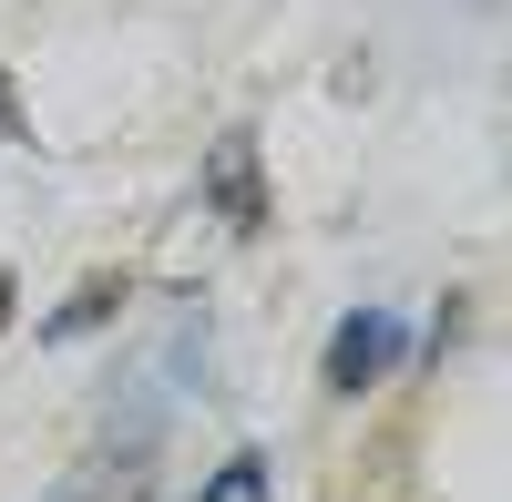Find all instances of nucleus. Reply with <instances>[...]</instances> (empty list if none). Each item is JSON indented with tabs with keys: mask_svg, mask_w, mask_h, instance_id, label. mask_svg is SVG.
I'll return each instance as SVG.
<instances>
[{
	"mask_svg": "<svg viewBox=\"0 0 512 502\" xmlns=\"http://www.w3.org/2000/svg\"><path fill=\"white\" fill-rule=\"evenodd\" d=\"M400 359H410V328H400L390 308H349V318L328 328V390H338V400L379 390V380H390Z\"/></svg>",
	"mask_w": 512,
	"mask_h": 502,
	"instance_id": "f257e3e1",
	"label": "nucleus"
},
{
	"mask_svg": "<svg viewBox=\"0 0 512 502\" xmlns=\"http://www.w3.org/2000/svg\"><path fill=\"white\" fill-rule=\"evenodd\" d=\"M205 205H216L236 236L267 226V175H256V134H246V123H236V134H216V154H205Z\"/></svg>",
	"mask_w": 512,
	"mask_h": 502,
	"instance_id": "f03ea898",
	"label": "nucleus"
},
{
	"mask_svg": "<svg viewBox=\"0 0 512 502\" xmlns=\"http://www.w3.org/2000/svg\"><path fill=\"white\" fill-rule=\"evenodd\" d=\"M113 308H123V287H113V277H93V287H72V298H62L52 318H41V339H52V349H72V339H93V328H103Z\"/></svg>",
	"mask_w": 512,
	"mask_h": 502,
	"instance_id": "7ed1b4c3",
	"label": "nucleus"
},
{
	"mask_svg": "<svg viewBox=\"0 0 512 502\" xmlns=\"http://www.w3.org/2000/svg\"><path fill=\"white\" fill-rule=\"evenodd\" d=\"M195 502H267V462H256V451H226V462L205 472Z\"/></svg>",
	"mask_w": 512,
	"mask_h": 502,
	"instance_id": "20e7f679",
	"label": "nucleus"
},
{
	"mask_svg": "<svg viewBox=\"0 0 512 502\" xmlns=\"http://www.w3.org/2000/svg\"><path fill=\"white\" fill-rule=\"evenodd\" d=\"M52 502H103V462H93V472H72V482H62Z\"/></svg>",
	"mask_w": 512,
	"mask_h": 502,
	"instance_id": "39448f33",
	"label": "nucleus"
},
{
	"mask_svg": "<svg viewBox=\"0 0 512 502\" xmlns=\"http://www.w3.org/2000/svg\"><path fill=\"white\" fill-rule=\"evenodd\" d=\"M21 134V103H11V72H0V144Z\"/></svg>",
	"mask_w": 512,
	"mask_h": 502,
	"instance_id": "423d86ee",
	"label": "nucleus"
}]
</instances>
